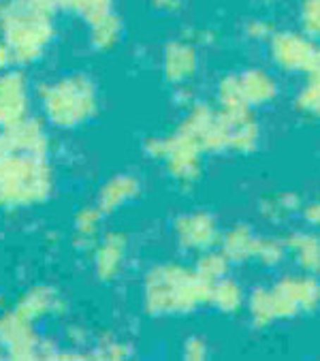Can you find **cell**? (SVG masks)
<instances>
[{"label":"cell","instance_id":"obj_9","mask_svg":"<svg viewBox=\"0 0 320 361\" xmlns=\"http://www.w3.org/2000/svg\"><path fill=\"white\" fill-rule=\"evenodd\" d=\"M51 137L47 122L37 116H28L22 122L0 130V152H22L35 157H49Z\"/></svg>","mask_w":320,"mask_h":361},{"label":"cell","instance_id":"obj_13","mask_svg":"<svg viewBox=\"0 0 320 361\" xmlns=\"http://www.w3.org/2000/svg\"><path fill=\"white\" fill-rule=\"evenodd\" d=\"M271 54H273V60L278 62V66H282L284 71H288V73H299V71L309 73L320 56L309 41H305L303 37H297V35L276 37V41L271 45Z\"/></svg>","mask_w":320,"mask_h":361},{"label":"cell","instance_id":"obj_18","mask_svg":"<svg viewBox=\"0 0 320 361\" xmlns=\"http://www.w3.org/2000/svg\"><path fill=\"white\" fill-rule=\"evenodd\" d=\"M220 244L230 263H242L257 257L259 235H254V231L246 225H235L220 238Z\"/></svg>","mask_w":320,"mask_h":361},{"label":"cell","instance_id":"obj_28","mask_svg":"<svg viewBox=\"0 0 320 361\" xmlns=\"http://www.w3.org/2000/svg\"><path fill=\"white\" fill-rule=\"evenodd\" d=\"M286 244L273 240V238H259V246H257V257L263 265H278L284 255H286Z\"/></svg>","mask_w":320,"mask_h":361},{"label":"cell","instance_id":"obj_27","mask_svg":"<svg viewBox=\"0 0 320 361\" xmlns=\"http://www.w3.org/2000/svg\"><path fill=\"white\" fill-rule=\"evenodd\" d=\"M297 207H299V199L290 192H282V195L267 197L261 205V212L271 221H280V219H286L288 214H293Z\"/></svg>","mask_w":320,"mask_h":361},{"label":"cell","instance_id":"obj_6","mask_svg":"<svg viewBox=\"0 0 320 361\" xmlns=\"http://www.w3.org/2000/svg\"><path fill=\"white\" fill-rule=\"evenodd\" d=\"M43 336L37 329V323L18 314L11 306L0 312V342L5 346L9 359L32 361L41 359Z\"/></svg>","mask_w":320,"mask_h":361},{"label":"cell","instance_id":"obj_36","mask_svg":"<svg viewBox=\"0 0 320 361\" xmlns=\"http://www.w3.org/2000/svg\"><path fill=\"white\" fill-rule=\"evenodd\" d=\"M3 357H7V353H5V346H3V342H0V359Z\"/></svg>","mask_w":320,"mask_h":361},{"label":"cell","instance_id":"obj_35","mask_svg":"<svg viewBox=\"0 0 320 361\" xmlns=\"http://www.w3.org/2000/svg\"><path fill=\"white\" fill-rule=\"evenodd\" d=\"M11 304H9V298H7V293L3 291V288H0V312H3V310H7Z\"/></svg>","mask_w":320,"mask_h":361},{"label":"cell","instance_id":"obj_37","mask_svg":"<svg viewBox=\"0 0 320 361\" xmlns=\"http://www.w3.org/2000/svg\"><path fill=\"white\" fill-rule=\"evenodd\" d=\"M7 3H9V0H0V13H3V9L7 7Z\"/></svg>","mask_w":320,"mask_h":361},{"label":"cell","instance_id":"obj_7","mask_svg":"<svg viewBox=\"0 0 320 361\" xmlns=\"http://www.w3.org/2000/svg\"><path fill=\"white\" fill-rule=\"evenodd\" d=\"M35 88L22 66H11L0 73V130L30 116Z\"/></svg>","mask_w":320,"mask_h":361},{"label":"cell","instance_id":"obj_31","mask_svg":"<svg viewBox=\"0 0 320 361\" xmlns=\"http://www.w3.org/2000/svg\"><path fill=\"white\" fill-rule=\"evenodd\" d=\"M305 24L312 32L320 35V0H309L305 7Z\"/></svg>","mask_w":320,"mask_h":361},{"label":"cell","instance_id":"obj_5","mask_svg":"<svg viewBox=\"0 0 320 361\" xmlns=\"http://www.w3.org/2000/svg\"><path fill=\"white\" fill-rule=\"evenodd\" d=\"M56 186L47 157L0 152V209L20 212L43 205Z\"/></svg>","mask_w":320,"mask_h":361},{"label":"cell","instance_id":"obj_11","mask_svg":"<svg viewBox=\"0 0 320 361\" xmlns=\"http://www.w3.org/2000/svg\"><path fill=\"white\" fill-rule=\"evenodd\" d=\"M128 255V238L120 231H111L101 235L97 246L92 248V267L101 282H113L126 263Z\"/></svg>","mask_w":320,"mask_h":361},{"label":"cell","instance_id":"obj_4","mask_svg":"<svg viewBox=\"0 0 320 361\" xmlns=\"http://www.w3.org/2000/svg\"><path fill=\"white\" fill-rule=\"evenodd\" d=\"M43 120L56 128H79L99 114V92L84 73H68L35 86Z\"/></svg>","mask_w":320,"mask_h":361},{"label":"cell","instance_id":"obj_38","mask_svg":"<svg viewBox=\"0 0 320 361\" xmlns=\"http://www.w3.org/2000/svg\"><path fill=\"white\" fill-rule=\"evenodd\" d=\"M47 3H51V5H56V7H60L62 0H47Z\"/></svg>","mask_w":320,"mask_h":361},{"label":"cell","instance_id":"obj_21","mask_svg":"<svg viewBox=\"0 0 320 361\" xmlns=\"http://www.w3.org/2000/svg\"><path fill=\"white\" fill-rule=\"evenodd\" d=\"M259 124L252 120V116H248L246 120H239L228 126V150L250 154L259 146Z\"/></svg>","mask_w":320,"mask_h":361},{"label":"cell","instance_id":"obj_16","mask_svg":"<svg viewBox=\"0 0 320 361\" xmlns=\"http://www.w3.org/2000/svg\"><path fill=\"white\" fill-rule=\"evenodd\" d=\"M197 71V51L186 43H171L163 56V73L171 84L188 82Z\"/></svg>","mask_w":320,"mask_h":361},{"label":"cell","instance_id":"obj_24","mask_svg":"<svg viewBox=\"0 0 320 361\" xmlns=\"http://www.w3.org/2000/svg\"><path fill=\"white\" fill-rule=\"evenodd\" d=\"M111 3L113 0H62L60 7L70 9L84 22H88V26H92L99 20L111 16Z\"/></svg>","mask_w":320,"mask_h":361},{"label":"cell","instance_id":"obj_25","mask_svg":"<svg viewBox=\"0 0 320 361\" xmlns=\"http://www.w3.org/2000/svg\"><path fill=\"white\" fill-rule=\"evenodd\" d=\"M228 257L224 255V252H211V250H205V255L197 261V265H195V269H197V274L203 278V280H207V282H216V280H220V278H224L226 276V269H228Z\"/></svg>","mask_w":320,"mask_h":361},{"label":"cell","instance_id":"obj_15","mask_svg":"<svg viewBox=\"0 0 320 361\" xmlns=\"http://www.w3.org/2000/svg\"><path fill=\"white\" fill-rule=\"evenodd\" d=\"M103 212L94 205L79 207L73 216V244L79 250H92L101 240V225H103Z\"/></svg>","mask_w":320,"mask_h":361},{"label":"cell","instance_id":"obj_3","mask_svg":"<svg viewBox=\"0 0 320 361\" xmlns=\"http://www.w3.org/2000/svg\"><path fill=\"white\" fill-rule=\"evenodd\" d=\"M56 5L47 0H9L0 13V37L11 49L16 66L37 64L54 41L51 16Z\"/></svg>","mask_w":320,"mask_h":361},{"label":"cell","instance_id":"obj_22","mask_svg":"<svg viewBox=\"0 0 320 361\" xmlns=\"http://www.w3.org/2000/svg\"><path fill=\"white\" fill-rule=\"evenodd\" d=\"M248 310L252 317V323L257 327H267L271 325L278 314H276V304H273V291L271 288H254L250 300H248Z\"/></svg>","mask_w":320,"mask_h":361},{"label":"cell","instance_id":"obj_19","mask_svg":"<svg viewBox=\"0 0 320 361\" xmlns=\"http://www.w3.org/2000/svg\"><path fill=\"white\" fill-rule=\"evenodd\" d=\"M237 78H239V86H242L244 99L250 107L267 105L276 99V92H278L276 82L269 73H265V71L252 68Z\"/></svg>","mask_w":320,"mask_h":361},{"label":"cell","instance_id":"obj_26","mask_svg":"<svg viewBox=\"0 0 320 361\" xmlns=\"http://www.w3.org/2000/svg\"><path fill=\"white\" fill-rule=\"evenodd\" d=\"M130 355H133L130 344H126L124 340H118L113 336L101 338L97 346L88 348V359H113V361H120V359H128Z\"/></svg>","mask_w":320,"mask_h":361},{"label":"cell","instance_id":"obj_23","mask_svg":"<svg viewBox=\"0 0 320 361\" xmlns=\"http://www.w3.org/2000/svg\"><path fill=\"white\" fill-rule=\"evenodd\" d=\"M120 32H122V24L111 13V16H107V18H103V20H99L97 24L90 26V43H92L94 49L107 51L118 43Z\"/></svg>","mask_w":320,"mask_h":361},{"label":"cell","instance_id":"obj_20","mask_svg":"<svg viewBox=\"0 0 320 361\" xmlns=\"http://www.w3.org/2000/svg\"><path fill=\"white\" fill-rule=\"evenodd\" d=\"M209 304H214L220 312L226 314H235L242 310L244 306V288L239 286L235 280L230 278H220L211 284V300Z\"/></svg>","mask_w":320,"mask_h":361},{"label":"cell","instance_id":"obj_2","mask_svg":"<svg viewBox=\"0 0 320 361\" xmlns=\"http://www.w3.org/2000/svg\"><path fill=\"white\" fill-rule=\"evenodd\" d=\"M143 310L149 317L186 314L209 304L211 282L203 280L197 269L178 263L154 265L143 278Z\"/></svg>","mask_w":320,"mask_h":361},{"label":"cell","instance_id":"obj_14","mask_svg":"<svg viewBox=\"0 0 320 361\" xmlns=\"http://www.w3.org/2000/svg\"><path fill=\"white\" fill-rule=\"evenodd\" d=\"M141 195V182L133 173H118L111 176L97 195V205L103 214H116L128 203H133Z\"/></svg>","mask_w":320,"mask_h":361},{"label":"cell","instance_id":"obj_32","mask_svg":"<svg viewBox=\"0 0 320 361\" xmlns=\"http://www.w3.org/2000/svg\"><path fill=\"white\" fill-rule=\"evenodd\" d=\"M11 66H16V64H13L11 49H9V45L5 43V39L0 37V73H3V71H7V68H11Z\"/></svg>","mask_w":320,"mask_h":361},{"label":"cell","instance_id":"obj_8","mask_svg":"<svg viewBox=\"0 0 320 361\" xmlns=\"http://www.w3.org/2000/svg\"><path fill=\"white\" fill-rule=\"evenodd\" d=\"M271 291L278 319H290L299 312H309L320 304V282L312 274L286 276L276 282Z\"/></svg>","mask_w":320,"mask_h":361},{"label":"cell","instance_id":"obj_33","mask_svg":"<svg viewBox=\"0 0 320 361\" xmlns=\"http://www.w3.org/2000/svg\"><path fill=\"white\" fill-rule=\"evenodd\" d=\"M305 219H307L309 225H314V227L320 229V199L314 201V203H309V205L305 207Z\"/></svg>","mask_w":320,"mask_h":361},{"label":"cell","instance_id":"obj_12","mask_svg":"<svg viewBox=\"0 0 320 361\" xmlns=\"http://www.w3.org/2000/svg\"><path fill=\"white\" fill-rule=\"evenodd\" d=\"M176 238L186 250H209L218 240V227L214 216L205 212H190L176 221Z\"/></svg>","mask_w":320,"mask_h":361},{"label":"cell","instance_id":"obj_1","mask_svg":"<svg viewBox=\"0 0 320 361\" xmlns=\"http://www.w3.org/2000/svg\"><path fill=\"white\" fill-rule=\"evenodd\" d=\"M228 148V124L207 105H192L186 118L165 137H149L143 143L147 157L167 165V171L182 184H192L201 176V154L205 150Z\"/></svg>","mask_w":320,"mask_h":361},{"label":"cell","instance_id":"obj_10","mask_svg":"<svg viewBox=\"0 0 320 361\" xmlns=\"http://www.w3.org/2000/svg\"><path fill=\"white\" fill-rule=\"evenodd\" d=\"M11 308L22 314L24 319L39 323L43 319L49 317H60L66 310V304L62 300V295L56 291L49 284H35L28 286L26 291H22L18 295V300L11 304Z\"/></svg>","mask_w":320,"mask_h":361},{"label":"cell","instance_id":"obj_29","mask_svg":"<svg viewBox=\"0 0 320 361\" xmlns=\"http://www.w3.org/2000/svg\"><path fill=\"white\" fill-rule=\"evenodd\" d=\"M295 107L303 114V116H309V118H320V88L316 84H307L299 97L295 99Z\"/></svg>","mask_w":320,"mask_h":361},{"label":"cell","instance_id":"obj_30","mask_svg":"<svg viewBox=\"0 0 320 361\" xmlns=\"http://www.w3.org/2000/svg\"><path fill=\"white\" fill-rule=\"evenodd\" d=\"M182 353H184L186 359L197 361V359H205L207 357V346H205V342L201 338H188Z\"/></svg>","mask_w":320,"mask_h":361},{"label":"cell","instance_id":"obj_34","mask_svg":"<svg viewBox=\"0 0 320 361\" xmlns=\"http://www.w3.org/2000/svg\"><path fill=\"white\" fill-rule=\"evenodd\" d=\"M309 82H312V84H316V86L320 88V56H318V60H316L314 68L309 71Z\"/></svg>","mask_w":320,"mask_h":361},{"label":"cell","instance_id":"obj_17","mask_svg":"<svg viewBox=\"0 0 320 361\" xmlns=\"http://www.w3.org/2000/svg\"><path fill=\"white\" fill-rule=\"evenodd\" d=\"M286 250L305 274H320V238L297 231L286 238Z\"/></svg>","mask_w":320,"mask_h":361}]
</instances>
